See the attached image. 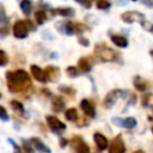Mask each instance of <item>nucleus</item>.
Segmentation results:
<instances>
[{"label": "nucleus", "mask_w": 153, "mask_h": 153, "mask_svg": "<svg viewBox=\"0 0 153 153\" xmlns=\"http://www.w3.org/2000/svg\"><path fill=\"white\" fill-rule=\"evenodd\" d=\"M6 80H7L8 90L13 93L23 92L31 86V79H30L29 74L23 69L7 72L6 73Z\"/></svg>", "instance_id": "nucleus-1"}, {"label": "nucleus", "mask_w": 153, "mask_h": 153, "mask_svg": "<svg viewBox=\"0 0 153 153\" xmlns=\"http://www.w3.org/2000/svg\"><path fill=\"white\" fill-rule=\"evenodd\" d=\"M32 29L31 22H24V20H18L13 25V35L17 38H25L29 33V30Z\"/></svg>", "instance_id": "nucleus-2"}, {"label": "nucleus", "mask_w": 153, "mask_h": 153, "mask_svg": "<svg viewBox=\"0 0 153 153\" xmlns=\"http://www.w3.org/2000/svg\"><path fill=\"white\" fill-rule=\"evenodd\" d=\"M94 53L98 56V59L102 60V61L109 62V61H115L116 60V53L112 49H110V48H108L103 44L97 45L96 49H94Z\"/></svg>", "instance_id": "nucleus-3"}, {"label": "nucleus", "mask_w": 153, "mask_h": 153, "mask_svg": "<svg viewBox=\"0 0 153 153\" xmlns=\"http://www.w3.org/2000/svg\"><path fill=\"white\" fill-rule=\"evenodd\" d=\"M121 96H122V91L118 90V88H115V90H111L110 92H108V94L105 96V98L103 100L104 108H106V109L112 108Z\"/></svg>", "instance_id": "nucleus-4"}, {"label": "nucleus", "mask_w": 153, "mask_h": 153, "mask_svg": "<svg viewBox=\"0 0 153 153\" xmlns=\"http://www.w3.org/2000/svg\"><path fill=\"white\" fill-rule=\"evenodd\" d=\"M47 123H48V127L56 134H60L66 129V124L55 116H47Z\"/></svg>", "instance_id": "nucleus-5"}, {"label": "nucleus", "mask_w": 153, "mask_h": 153, "mask_svg": "<svg viewBox=\"0 0 153 153\" xmlns=\"http://www.w3.org/2000/svg\"><path fill=\"white\" fill-rule=\"evenodd\" d=\"M109 153H126V146L121 135H117L111 140Z\"/></svg>", "instance_id": "nucleus-6"}, {"label": "nucleus", "mask_w": 153, "mask_h": 153, "mask_svg": "<svg viewBox=\"0 0 153 153\" xmlns=\"http://www.w3.org/2000/svg\"><path fill=\"white\" fill-rule=\"evenodd\" d=\"M71 145H72L75 153H91L90 147L87 146V143L79 136L73 137L72 141H71Z\"/></svg>", "instance_id": "nucleus-7"}, {"label": "nucleus", "mask_w": 153, "mask_h": 153, "mask_svg": "<svg viewBox=\"0 0 153 153\" xmlns=\"http://www.w3.org/2000/svg\"><path fill=\"white\" fill-rule=\"evenodd\" d=\"M112 122L116 126H120V127H123V128H127V129H133L137 124V122L134 117H126V118L115 117V118H112Z\"/></svg>", "instance_id": "nucleus-8"}, {"label": "nucleus", "mask_w": 153, "mask_h": 153, "mask_svg": "<svg viewBox=\"0 0 153 153\" xmlns=\"http://www.w3.org/2000/svg\"><path fill=\"white\" fill-rule=\"evenodd\" d=\"M30 71H31V75L33 76V79H36V80L39 81V82H47L48 78H47L45 71H43L42 68H39V67L36 66V65H31Z\"/></svg>", "instance_id": "nucleus-9"}, {"label": "nucleus", "mask_w": 153, "mask_h": 153, "mask_svg": "<svg viewBox=\"0 0 153 153\" xmlns=\"http://www.w3.org/2000/svg\"><path fill=\"white\" fill-rule=\"evenodd\" d=\"M80 108H81V110L84 111V114H85L86 116H88V117H91V118H93V117L96 116L94 106L92 105V103H91L90 100L82 99V100L80 102Z\"/></svg>", "instance_id": "nucleus-10"}, {"label": "nucleus", "mask_w": 153, "mask_h": 153, "mask_svg": "<svg viewBox=\"0 0 153 153\" xmlns=\"http://www.w3.org/2000/svg\"><path fill=\"white\" fill-rule=\"evenodd\" d=\"M93 140H94L96 146H97L98 149H100V151L106 149L108 146H109V141H108V139H106L103 134H100V133H98V131L93 134Z\"/></svg>", "instance_id": "nucleus-11"}, {"label": "nucleus", "mask_w": 153, "mask_h": 153, "mask_svg": "<svg viewBox=\"0 0 153 153\" xmlns=\"http://www.w3.org/2000/svg\"><path fill=\"white\" fill-rule=\"evenodd\" d=\"M122 19L126 23H133L136 20H142L143 19V14L139 13V12H126L122 14Z\"/></svg>", "instance_id": "nucleus-12"}, {"label": "nucleus", "mask_w": 153, "mask_h": 153, "mask_svg": "<svg viewBox=\"0 0 153 153\" xmlns=\"http://www.w3.org/2000/svg\"><path fill=\"white\" fill-rule=\"evenodd\" d=\"M45 74H47L48 80L57 81L59 78H60V69L57 67H55V66H48L45 68Z\"/></svg>", "instance_id": "nucleus-13"}, {"label": "nucleus", "mask_w": 153, "mask_h": 153, "mask_svg": "<svg viewBox=\"0 0 153 153\" xmlns=\"http://www.w3.org/2000/svg\"><path fill=\"white\" fill-rule=\"evenodd\" d=\"M30 141H31V143H32V147H35L39 153H51L50 148L47 147V146L42 142V140H39L38 137H32Z\"/></svg>", "instance_id": "nucleus-14"}, {"label": "nucleus", "mask_w": 153, "mask_h": 153, "mask_svg": "<svg viewBox=\"0 0 153 153\" xmlns=\"http://www.w3.org/2000/svg\"><path fill=\"white\" fill-rule=\"evenodd\" d=\"M51 108L55 112H60L65 109V102L60 96H55L51 100Z\"/></svg>", "instance_id": "nucleus-15"}, {"label": "nucleus", "mask_w": 153, "mask_h": 153, "mask_svg": "<svg viewBox=\"0 0 153 153\" xmlns=\"http://www.w3.org/2000/svg\"><path fill=\"white\" fill-rule=\"evenodd\" d=\"M111 41H112V43H114L115 45H117V47H120V48H126V47L128 45L127 38L123 37V36H120V35H114V36H111Z\"/></svg>", "instance_id": "nucleus-16"}, {"label": "nucleus", "mask_w": 153, "mask_h": 153, "mask_svg": "<svg viewBox=\"0 0 153 153\" xmlns=\"http://www.w3.org/2000/svg\"><path fill=\"white\" fill-rule=\"evenodd\" d=\"M78 67H79V69H80L82 73H87V72H90L91 68H92V67H91V63H90L88 60L85 59V57H81V59L79 60Z\"/></svg>", "instance_id": "nucleus-17"}, {"label": "nucleus", "mask_w": 153, "mask_h": 153, "mask_svg": "<svg viewBox=\"0 0 153 153\" xmlns=\"http://www.w3.org/2000/svg\"><path fill=\"white\" fill-rule=\"evenodd\" d=\"M65 117L69 122H75L78 120V111L74 108H69L65 111Z\"/></svg>", "instance_id": "nucleus-18"}, {"label": "nucleus", "mask_w": 153, "mask_h": 153, "mask_svg": "<svg viewBox=\"0 0 153 153\" xmlns=\"http://www.w3.org/2000/svg\"><path fill=\"white\" fill-rule=\"evenodd\" d=\"M134 86H135V88H136L137 91L143 92V91H146V88H147V82H146L145 80H142L140 76H136V78L134 79Z\"/></svg>", "instance_id": "nucleus-19"}, {"label": "nucleus", "mask_w": 153, "mask_h": 153, "mask_svg": "<svg viewBox=\"0 0 153 153\" xmlns=\"http://www.w3.org/2000/svg\"><path fill=\"white\" fill-rule=\"evenodd\" d=\"M62 24H63V29L61 31H63L66 35H73L75 32V23L66 22V23H62Z\"/></svg>", "instance_id": "nucleus-20"}, {"label": "nucleus", "mask_w": 153, "mask_h": 153, "mask_svg": "<svg viewBox=\"0 0 153 153\" xmlns=\"http://www.w3.org/2000/svg\"><path fill=\"white\" fill-rule=\"evenodd\" d=\"M20 8H22V11H23L24 14H26V16L31 14V11H32L31 1H30V0H22V2H20Z\"/></svg>", "instance_id": "nucleus-21"}, {"label": "nucleus", "mask_w": 153, "mask_h": 153, "mask_svg": "<svg viewBox=\"0 0 153 153\" xmlns=\"http://www.w3.org/2000/svg\"><path fill=\"white\" fill-rule=\"evenodd\" d=\"M141 103L143 106H148V108H153V93H146L142 99H141Z\"/></svg>", "instance_id": "nucleus-22"}, {"label": "nucleus", "mask_w": 153, "mask_h": 153, "mask_svg": "<svg viewBox=\"0 0 153 153\" xmlns=\"http://www.w3.org/2000/svg\"><path fill=\"white\" fill-rule=\"evenodd\" d=\"M35 19H36V22H37V24H43L44 22H45V19H47V16H45V12L44 11H42V10H39V11H37L36 13H35Z\"/></svg>", "instance_id": "nucleus-23"}, {"label": "nucleus", "mask_w": 153, "mask_h": 153, "mask_svg": "<svg viewBox=\"0 0 153 153\" xmlns=\"http://www.w3.org/2000/svg\"><path fill=\"white\" fill-rule=\"evenodd\" d=\"M10 104H11V106H12V109L14 111H17L19 114H23L24 112V106H23V104L20 102H18V100H11Z\"/></svg>", "instance_id": "nucleus-24"}, {"label": "nucleus", "mask_w": 153, "mask_h": 153, "mask_svg": "<svg viewBox=\"0 0 153 153\" xmlns=\"http://www.w3.org/2000/svg\"><path fill=\"white\" fill-rule=\"evenodd\" d=\"M66 73H67L68 76L75 78V76H78V74H79V69H78L76 67H74V66H69V67H67Z\"/></svg>", "instance_id": "nucleus-25"}, {"label": "nucleus", "mask_w": 153, "mask_h": 153, "mask_svg": "<svg viewBox=\"0 0 153 153\" xmlns=\"http://www.w3.org/2000/svg\"><path fill=\"white\" fill-rule=\"evenodd\" d=\"M55 12L59 13L60 16H63V17H68V16L73 14V10L72 8H57V10H55Z\"/></svg>", "instance_id": "nucleus-26"}, {"label": "nucleus", "mask_w": 153, "mask_h": 153, "mask_svg": "<svg viewBox=\"0 0 153 153\" xmlns=\"http://www.w3.org/2000/svg\"><path fill=\"white\" fill-rule=\"evenodd\" d=\"M32 143L31 141H26V140H23V148H24V153H33L32 151Z\"/></svg>", "instance_id": "nucleus-27"}, {"label": "nucleus", "mask_w": 153, "mask_h": 153, "mask_svg": "<svg viewBox=\"0 0 153 153\" xmlns=\"http://www.w3.org/2000/svg\"><path fill=\"white\" fill-rule=\"evenodd\" d=\"M97 7L100 8V10H106L110 7V2L106 1V0H98L97 1Z\"/></svg>", "instance_id": "nucleus-28"}, {"label": "nucleus", "mask_w": 153, "mask_h": 153, "mask_svg": "<svg viewBox=\"0 0 153 153\" xmlns=\"http://www.w3.org/2000/svg\"><path fill=\"white\" fill-rule=\"evenodd\" d=\"M59 90H60L62 93L67 94V96H73V94L75 93V91H74L73 88H71V87H67V86H62V87H60Z\"/></svg>", "instance_id": "nucleus-29"}, {"label": "nucleus", "mask_w": 153, "mask_h": 153, "mask_svg": "<svg viewBox=\"0 0 153 153\" xmlns=\"http://www.w3.org/2000/svg\"><path fill=\"white\" fill-rule=\"evenodd\" d=\"M0 120H2V121H8L10 120L6 109L4 106H1V105H0Z\"/></svg>", "instance_id": "nucleus-30"}, {"label": "nucleus", "mask_w": 153, "mask_h": 153, "mask_svg": "<svg viewBox=\"0 0 153 153\" xmlns=\"http://www.w3.org/2000/svg\"><path fill=\"white\" fill-rule=\"evenodd\" d=\"M141 25H142V27H143L145 30H147V31H149V32H153V24H152V23L146 22V20H142V22H141Z\"/></svg>", "instance_id": "nucleus-31"}, {"label": "nucleus", "mask_w": 153, "mask_h": 153, "mask_svg": "<svg viewBox=\"0 0 153 153\" xmlns=\"http://www.w3.org/2000/svg\"><path fill=\"white\" fill-rule=\"evenodd\" d=\"M8 59H7V55L5 54L4 50H0V66H5L7 63Z\"/></svg>", "instance_id": "nucleus-32"}, {"label": "nucleus", "mask_w": 153, "mask_h": 153, "mask_svg": "<svg viewBox=\"0 0 153 153\" xmlns=\"http://www.w3.org/2000/svg\"><path fill=\"white\" fill-rule=\"evenodd\" d=\"M5 19H6V12H5L4 6L0 4V23L2 24V23L5 22Z\"/></svg>", "instance_id": "nucleus-33"}, {"label": "nucleus", "mask_w": 153, "mask_h": 153, "mask_svg": "<svg viewBox=\"0 0 153 153\" xmlns=\"http://www.w3.org/2000/svg\"><path fill=\"white\" fill-rule=\"evenodd\" d=\"M78 2H80L81 5H84L85 7H91V0H76Z\"/></svg>", "instance_id": "nucleus-34"}, {"label": "nucleus", "mask_w": 153, "mask_h": 153, "mask_svg": "<svg viewBox=\"0 0 153 153\" xmlns=\"http://www.w3.org/2000/svg\"><path fill=\"white\" fill-rule=\"evenodd\" d=\"M8 33V27L7 26H5V27H0V36L2 37V36H6Z\"/></svg>", "instance_id": "nucleus-35"}, {"label": "nucleus", "mask_w": 153, "mask_h": 153, "mask_svg": "<svg viewBox=\"0 0 153 153\" xmlns=\"http://www.w3.org/2000/svg\"><path fill=\"white\" fill-rule=\"evenodd\" d=\"M79 42H80V44H82V45H88V41H87L86 38H84V37H80V38H79Z\"/></svg>", "instance_id": "nucleus-36"}, {"label": "nucleus", "mask_w": 153, "mask_h": 153, "mask_svg": "<svg viewBox=\"0 0 153 153\" xmlns=\"http://www.w3.org/2000/svg\"><path fill=\"white\" fill-rule=\"evenodd\" d=\"M66 145H67V140H66V139H61V140H60V146H61V147H65Z\"/></svg>", "instance_id": "nucleus-37"}, {"label": "nucleus", "mask_w": 153, "mask_h": 153, "mask_svg": "<svg viewBox=\"0 0 153 153\" xmlns=\"http://www.w3.org/2000/svg\"><path fill=\"white\" fill-rule=\"evenodd\" d=\"M133 153H145L143 151H141V149H139V151H134Z\"/></svg>", "instance_id": "nucleus-38"}, {"label": "nucleus", "mask_w": 153, "mask_h": 153, "mask_svg": "<svg viewBox=\"0 0 153 153\" xmlns=\"http://www.w3.org/2000/svg\"><path fill=\"white\" fill-rule=\"evenodd\" d=\"M151 55H152V56H153V50H152V51H151Z\"/></svg>", "instance_id": "nucleus-39"}, {"label": "nucleus", "mask_w": 153, "mask_h": 153, "mask_svg": "<svg viewBox=\"0 0 153 153\" xmlns=\"http://www.w3.org/2000/svg\"><path fill=\"white\" fill-rule=\"evenodd\" d=\"M0 98H1V93H0Z\"/></svg>", "instance_id": "nucleus-40"}, {"label": "nucleus", "mask_w": 153, "mask_h": 153, "mask_svg": "<svg viewBox=\"0 0 153 153\" xmlns=\"http://www.w3.org/2000/svg\"><path fill=\"white\" fill-rule=\"evenodd\" d=\"M133 1H136V0H133Z\"/></svg>", "instance_id": "nucleus-41"}, {"label": "nucleus", "mask_w": 153, "mask_h": 153, "mask_svg": "<svg viewBox=\"0 0 153 153\" xmlns=\"http://www.w3.org/2000/svg\"><path fill=\"white\" fill-rule=\"evenodd\" d=\"M152 131H153V128H152Z\"/></svg>", "instance_id": "nucleus-42"}]
</instances>
